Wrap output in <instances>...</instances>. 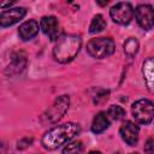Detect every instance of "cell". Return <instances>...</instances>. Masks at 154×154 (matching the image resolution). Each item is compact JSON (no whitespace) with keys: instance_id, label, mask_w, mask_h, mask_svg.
I'll return each instance as SVG.
<instances>
[{"instance_id":"1","label":"cell","mask_w":154,"mask_h":154,"mask_svg":"<svg viewBox=\"0 0 154 154\" xmlns=\"http://www.w3.org/2000/svg\"><path fill=\"white\" fill-rule=\"evenodd\" d=\"M81 131V128L76 123H65L58 125L47 131L42 137V146L46 149H57L61 144H65Z\"/></svg>"},{"instance_id":"2","label":"cell","mask_w":154,"mask_h":154,"mask_svg":"<svg viewBox=\"0 0 154 154\" xmlns=\"http://www.w3.org/2000/svg\"><path fill=\"white\" fill-rule=\"evenodd\" d=\"M81 45H82V41L78 36L67 35V36L60 37L53 49V57L59 63H63V64L69 63L78 54Z\"/></svg>"},{"instance_id":"3","label":"cell","mask_w":154,"mask_h":154,"mask_svg":"<svg viewBox=\"0 0 154 154\" xmlns=\"http://www.w3.org/2000/svg\"><path fill=\"white\" fill-rule=\"evenodd\" d=\"M116 49V45L109 37H96L91 38L87 45L88 53L96 59H103L109 57Z\"/></svg>"},{"instance_id":"4","label":"cell","mask_w":154,"mask_h":154,"mask_svg":"<svg viewBox=\"0 0 154 154\" xmlns=\"http://www.w3.org/2000/svg\"><path fill=\"white\" fill-rule=\"evenodd\" d=\"M131 113L136 123L147 125L154 119V103L147 99L137 100L131 106Z\"/></svg>"},{"instance_id":"5","label":"cell","mask_w":154,"mask_h":154,"mask_svg":"<svg viewBox=\"0 0 154 154\" xmlns=\"http://www.w3.org/2000/svg\"><path fill=\"white\" fill-rule=\"evenodd\" d=\"M69 105H70V99L67 95L59 96L52 103V106L48 109H46V112L41 116V122L43 124H52L58 122L67 111Z\"/></svg>"},{"instance_id":"6","label":"cell","mask_w":154,"mask_h":154,"mask_svg":"<svg viewBox=\"0 0 154 154\" xmlns=\"http://www.w3.org/2000/svg\"><path fill=\"white\" fill-rule=\"evenodd\" d=\"M109 14L114 23L126 25L134 17V8L129 2H118L111 7Z\"/></svg>"},{"instance_id":"7","label":"cell","mask_w":154,"mask_h":154,"mask_svg":"<svg viewBox=\"0 0 154 154\" xmlns=\"http://www.w3.org/2000/svg\"><path fill=\"white\" fill-rule=\"evenodd\" d=\"M135 17L138 25L144 29L149 30L154 25V8L148 4L138 5L135 10Z\"/></svg>"},{"instance_id":"8","label":"cell","mask_w":154,"mask_h":154,"mask_svg":"<svg viewBox=\"0 0 154 154\" xmlns=\"http://www.w3.org/2000/svg\"><path fill=\"white\" fill-rule=\"evenodd\" d=\"M40 28L43 31V34L48 36L51 41L60 38V28H59L58 19L55 17L53 16L42 17L40 20Z\"/></svg>"},{"instance_id":"9","label":"cell","mask_w":154,"mask_h":154,"mask_svg":"<svg viewBox=\"0 0 154 154\" xmlns=\"http://www.w3.org/2000/svg\"><path fill=\"white\" fill-rule=\"evenodd\" d=\"M25 13H26V10L24 7H13V8L5 10L0 14V25L2 28L13 25L17 22H19L25 16Z\"/></svg>"},{"instance_id":"10","label":"cell","mask_w":154,"mask_h":154,"mask_svg":"<svg viewBox=\"0 0 154 154\" xmlns=\"http://www.w3.org/2000/svg\"><path fill=\"white\" fill-rule=\"evenodd\" d=\"M138 132H140L138 126L130 120H125L119 129V134H120L123 141H125L129 146H135L137 143Z\"/></svg>"},{"instance_id":"11","label":"cell","mask_w":154,"mask_h":154,"mask_svg":"<svg viewBox=\"0 0 154 154\" xmlns=\"http://www.w3.org/2000/svg\"><path fill=\"white\" fill-rule=\"evenodd\" d=\"M38 29H40L38 23L35 19H29L19 26L18 34L23 41H28V40H31L32 37H35L37 35Z\"/></svg>"},{"instance_id":"12","label":"cell","mask_w":154,"mask_h":154,"mask_svg":"<svg viewBox=\"0 0 154 154\" xmlns=\"http://www.w3.org/2000/svg\"><path fill=\"white\" fill-rule=\"evenodd\" d=\"M108 125H109V120H108L107 114L105 112H99L93 119L91 131L94 134H101L108 128Z\"/></svg>"},{"instance_id":"13","label":"cell","mask_w":154,"mask_h":154,"mask_svg":"<svg viewBox=\"0 0 154 154\" xmlns=\"http://www.w3.org/2000/svg\"><path fill=\"white\" fill-rule=\"evenodd\" d=\"M143 76L148 89L154 93V58L148 59L143 64Z\"/></svg>"},{"instance_id":"14","label":"cell","mask_w":154,"mask_h":154,"mask_svg":"<svg viewBox=\"0 0 154 154\" xmlns=\"http://www.w3.org/2000/svg\"><path fill=\"white\" fill-rule=\"evenodd\" d=\"M24 66H25V58L24 57H13L6 72L10 75H16V73L20 72L24 69Z\"/></svg>"},{"instance_id":"15","label":"cell","mask_w":154,"mask_h":154,"mask_svg":"<svg viewBox=\"0 0 154 154\" xmlns=\"http://www.w3.org/2000/svg\"><path fill=\"white\" fill-rule=\"evenodd\" d=\"M105 28H106V22L103 19V17L101 14H96L89 25V31L91 34H96V32L102 31Z\"/></svg>"},{"instance_id":"16","label":"cell","mask_w":154,"mask_h":154,"mask_svg":"<svg viewBox=\"0 0 154 154\" xmlns=\"http://www.w3.org/2000/svg\"><path fill=\"white\" fill-rule=\"evenodd\" d=\"M138 51V41L135 37H129L124 42V52L129 57H134Z\"/></svg>"},{"instance_id":"17","label":"cell","mask_w":154,"mask_h":154,"mask_svg":"<svg viewBox=\"0 0 154 154\" xmlns=\"http://www.w3.org/2000/svg\"><path fill=\"white\" fill-rule=\"evenodd\" d=\"M125 116V111L122 106L118 105H112L108 109H107V117L111 118L112 120H119Z\"/></svg>"},{"instance_id":"18","label":"cell","mask_w":154,"mask_h":154,"mask_svg":"<svg viewBox=\"0 0 154 154\" xmlns=\"http://www.w3.org/2000/svg\"><path fill=\"white\" fill-rule=\"evenodd\" d=\"M82 152V142H72L64 147L63 154H79Z\"/></svg>"},{"instance_id":"19","label":"cell","mask_w":154,"mask_h":154,"mask_svg":"<svg viewBox=\"0 0 154 154\" xmlns=\"http://www.w3.org/2000/svg\"><path fill=\"white\" fill-rule=\"evenodd\" d=\"M143 149L146 154H154V138H148L144 143Z\"/></svg>"},{"instance_id":"20","label":"cell","mask_w":154,"mask_h":154,"mask_svg":"<svg viewBox=\"0 0 154 154\" xmlns=\"http://www.w3.org/2000/svg\"><path fill=\"white\" fill-rule=\"evenodd\" d=\"M31 142H32V138H29V137L20 140V141L18 142V149H24V148L29 147Z\"/></svg>"},{"instance_id":"21","label":"cell","mask_w":154,"mask_h":154,"mask_svg":"<svg viewBox=\"0 0 154 154\" xmlns=\"http://www.w3.org/2000/svg\"><path fill=\"white\" fill-rule=\"evenodd\" d=\"M11 5H12V2H5V4H1V5H0V7L4 10L5 7H10Z\"/></svg>"},{"instance_id":"22","label":"cell","mask_w":154,"mask_h":154,"mask_svg":"<svg viewBox=\"0 0 154 154\" xmlns=\"http://www.w3.org/2000/svg\"><path fill=\"white\" fill-rule=\"evenodd\" d=\"M88 154H101L100 152H90V153H88Z\"/></svg>"},{"instance_id":"23","label":"cell","mask_w":154,"mask_h":154,"mask_svg":"<svg viewBox=\"0 0 154 154\" xmlns=\"http://www.w3.org/2000/svg\"><path fill=\"white\" fill-rule=\"evenodd\" d=\"M131 154H137V153H131Z\"/></svg>"}]
</instances>
